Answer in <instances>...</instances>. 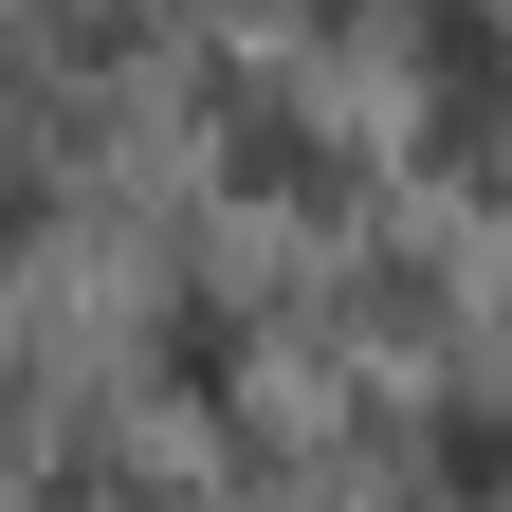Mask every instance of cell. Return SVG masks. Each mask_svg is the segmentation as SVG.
<instances>
[]
</instances>
